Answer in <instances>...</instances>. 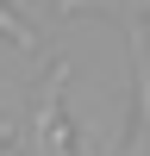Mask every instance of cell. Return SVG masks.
I'll list each match as a JSON object with an SVG mask.
<instances>
[{"instance_id": "6da1fadb", "label": "cell", "mask_w": 150, "mask_h": 156, "mask_svg": "<svg viewBox=\"0 0 150 156\" xmlns=\"http://www.w3.org/2000/svg\"><path fill=\"white\" fill-rule=\"evenodd\" d=\"M138 106H144V125H150V62H144V37H138Z\"/></svg>"}, {"instance_id": "7a4b0ae2", "label": "cell", "mask_w": 150, "mask_h": 156, "mask_svg": "<svg viewBox=\"0 0 150 156\" xmlns=\"http://www.w3.org/2000/svg\"><path fill=\"white\" fill-rule=\"evenodd\" d=\"M0 37H12V44H31V31H25V25H19V19H12V12H6V6H0Z\"/></svg>"}]
</instances>
